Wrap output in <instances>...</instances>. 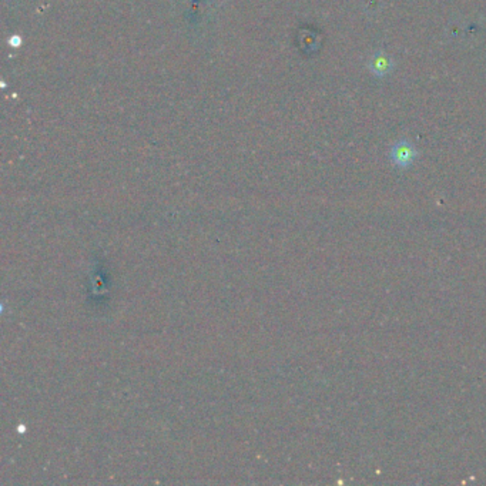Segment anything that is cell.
<instances>
[{
  "label": "cell",
  "instance_id": "cell-2",
  "mask_svg": "<svg viewBox=\"0 0 486 486\" xmlns=\"http://www.w3.org/2000/svg\"><path fill=\"white\" fill-rule=\"evenodd\" d=\"M371 71L378 77H384L391 71V60L383 51L377 53L371 61Z\"/></svg>",
  "mask_w": 486,
  "mask_h": 486
},
{
  "label": "cell",
  "instance_id": "cell-3",
  "mask_svg": "<svg viewBox=\"0 0 486 486\" xmlns=\"http://www.w3.org/2000/svg\"><path fill=\"white\" fill-rule=\"evenodd\" d=\"M9 44H10L11 47H19V46L21 44V37H20V36H11V37L9 39Z\"/></svg>",
  "mask_w": 486,
  "mask_h": 486
},
{
  "label": "cell",
  "instance_id": "cell-1",
  "mask_svg": "<svg viewBox=\"0 0 486 486\" xmlns=\"http://www.w3.org/2000/svg\"><path fill=\"white\" fill-rule=\"evenodd\" d=\"M415 157H417V151H415L414 146L407 140H401L400 143H397L393 147L391 158H393L394 164H397L400 167H408L410 164L414 163Z\"/></svg>",
  "mask_w": 486,
  "mask_h": 486
}]
</instances>
